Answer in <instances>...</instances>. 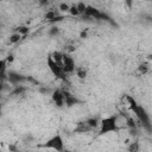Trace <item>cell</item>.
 Listing matches in <instances>:
<instances>
[{"instance_id":"6da1fadb","label":"cell","mask_w":152,"mask_h":152,"mask_svg":"<svg viewBox=\"0 0 152 152\" xmlns=\"http://www.w3.org/2000/svg\"><path fill=\"white\" fill-rule=\"evenodd\" d=\"M126 101L128 102L129 108L133 110V113H134L135 116L138 118L139 122L150 132V131H151V121H150V116H148V114L146 113L145 108H144L141 104H139V103L135 101V99H134L133 96H131V95H126Z\"/></svg>"},{"instance_id":"7a4b0ae2","label":"cell","mask_w":152,"mask_h":152,"mask_svg":"<svg viewBox=\"0 0 152 152\" xmlns=\"http://www.w3.org/2000/svg\"><path fill=\"white\" fill-rule=\"evenodd\" d=\"M114 132H119L116 126H115L114 114L109 115V116H106V118L100 120V125H99V134L100 135H104V134L114 133Z\"/></svg>"},{"instance_id":"3957f363","label":"cell","mask_w":152,"mask_h":152,"mask_svg":"<svg viewBox=\"0 0 152 152\" xmlns=\"http://www.w3.org/2000/svg\"><path fill=\"white\" fill-rule=\"evenodd\" d=\"M40 147H45V148H51L56 152H63L64 151V140L62 138L61 134H55L52 135L50 139H48L44 144L40 145Z\"/></svg>"},{"instance_id":"277c9868","label":"cell","mask_w":152,"mask_h":152,"mask_svg":"<svg viewBox=\"0 0 152 152\" xmlns=\"http://www.w3.org/2000/svg\"><path fill=\"white\" fill-rule=\"evenodd\" d=\"M84 14H86V17H88V18H93V19H97V20H108V21H110V19H109V17L106 14V13H103V12H101L100 10H97L96 7H94V6H87V10H86V12H84Z\"/></svg>"},{"instance_id":"5b68a950","label":"cell","mask_w":152,"mask_h":152,"mask_svg":"<svg viewBox=\"0 0 152 152\" xmlns=\"http://www.w3.org/2000/svg\"><path fill=\"white\" fill-rule=\"evenodd\" d=\"M48 66H49L50 71L53 74V76H56V78H59V80H63V81H65V78H66V75L64 74V71H63V68H62V66H59L57 63H55L50 56L48 57Z\"/></svg>"},{"instance_id":"8992f818","label":"cell","mask_w":152,"mask_h":152,"mask_svg":"<svg viewBox=\"0 0 152 152\" xmlns=\"http://www.w3.org/2000/svg\"><path fill=\"white\" fill-rule=\"evenodd\" d=\"M76 69V64L70 53H63V71L64 74H71Z\"/></svg>"},{"instance_id":"52a82bcc","label":"cell","mask_w":152,"mask_h":152,"mask_svg":"<svg viewBox=\"0 0 152 152\" xmlns=\"http://www.w3.org/2000/svg\"><path fill=\"white\" fill-rule=\"evenodd\" d=\"M24 81H26V76L17 72V71H8L7 72V82L10 84H12V87L19 86Z\"/></svg>"},{"instance_id":"ba28073f","label":"cell","mask_w":152,"mask_h":152,"mask_svg":"<svg viewBox=\"0 0 152 152\" xmlns=\"http://www.w3.org/2000/svg\"><path fill=\"white\" fill-rule=\"evenodd\" d=\"M62 93H63V97H64V106H66V107H72V106H75V104H77V103L81 102V101H80L75 95H72L70 91H68V90H62Z\"/></svg>"},{"instance_id":"9c48e42d","label":"cell","mask_w":152,"mask_h":152,"mask_svg":"<svg viewBox=\"0 0 152 152\" xmlns=\"http://www.w3.org/2000/svg\"><path fill=\"white\" fill-rule=\"evenodd\" d=\"M51 99L55 102V104L58 108H63L64 107V97H63V93L61 89H55L51 93Z\"/></svg>"},{"instance_id":"30bf717a","label":"cell","mask_w":152,"mask_h":152,"mask_svg":"<svg viewBox=\"0 0 152 152\" xmlns=\"http://www.w3.org/2000/svg\"><path fill=\"white\" fill-rule=\"evenodd\" d=\"M115 116V126L118 128V131H121L124 128H127L126 126V116L127 115H124V114H114Z\"/></svg>"},{"instance_id":"8fae6325","label":"cell","mask_w":152,"mask_h":152,"mask_svg":"<svg viewBox=\"0 0 152 152\" xmlns=\"http://www.w3.org/2000/svg\"><path fill=\"white\" fill-rule=\"evenodd\" d=\"M50 57L52 58V61L55 63H57L59 66L63 68V52H61V51H53Z\"/></svg>"},{"instance_id":"7c38bea8","label":"cell","mask_w":152,"mask_h":152,"mask_svg":"<svg viewBox=\"0 0 152 152\" xmlns=\"http://www.w3.org/2000/svg\"><path fill=\"white\" fill-rule=\"evenodd\" d=\"M90 131H91V128L86 124V121L78 122L76 128L74 129V132H76V133H87V132H90Z\"/></svg>"},{"instance_id":"4fadbf2b","label":"cell","mask_w":152,"mask_h":152,"mask_svg":"<svg viewBox=\"0 0 152 152\" xmlns=\"http://www.w3.org/2000/svg\"><path fill=\"white\" fill-rule=\"evenodd\" d=\"M128 152H140V142L138 140H133L127 145Z\"/></svg>"},{"instance_id":"5bb4252c","label":"cell","mask_w":152,"mask_h":152,"mask_svg":"<svg viewBox=\"0 0 152 152\" xmlns=\"http://www.w3.org/2000/svg\"><path fill=\"white\" fill-rule=\"evenodd\" d=\"M57 15H59V11L58 10H49L48 12L44 13V19L46 21H50L52 20L53 18H56Z\"/></svg>"},{"instance_id":"9a60e30c","label":"cell","mask_w":152,"mask_h":152,"mask_svg":"<svg viewBox=\"0 0 152 152\" xmlns=\"http://www.w3.org/2000/svg\"><path fill=\"white\" fill-rule=\"evenodd\" d=\"M25 91H26V87L19 84V86L13 87V89L11 90V95H13V96H18V95H23Z\"/></svg>"},{"instance_id":"2e32d148","label":"cell","mask_w":152,"mask_h":152,"mask_svg":"<svg viewBox=\"0 0 152 152\" xmlns=\"http://www.w3.org/2000/svg\"><path fill=\"white\" fill-rule=\"evenodd\" d=\"M86 124H87L91 129H95V128L99 127V125H100V120H99L97 118H88V119L86 120Z\"/></svg>"},{"instance_id":"e0dca14e","label":"cell","mask_w":152,"mask_h":152,"mask_svg":"<svg viewBox=\"0 0 152 152\" xmlns=\"http://www.w3.org/2000/svg\"><path fill=\"white\" fill-rule=\"evenodd\" d=\"M75 71H76V76H77L80 80H86V77H87V75H88V72H87L86 68L77 66V68L75 69Z\"/></svg>"},{"instance_id":"ac0fdd59","label":"cell","mask_w":152,"mask_h":152,"mask_svg":"<svg viewBox=\"0 0 152 152\" xmlns=\"http://www.w3.org/2000/svg\"><path fill=\"white\" fill-rule=\"evenodd\" d=\"M15 32H17V33H19L21 37H25V36L30 32V27H28V26H26V25H21V26H19V27H17V28H15Z\"/></svg>"},{"instance_id":"d6986e66","label":"cell","mask_w":152,"mask_h":152,"mask_svg":"<svg viewBox=\"0 0 152 152\" xmlns=\"http://www.w3.org/2000/svg\"><path fill=\"white\" fill-rule=\"evenodd\" d=\"M21 39H23V37H21L19 33L14 32V33H12V34L10 36L8 42H10V44H17V43H19Z\"/></svg>"},{"instance_id":"ffe728a7","label":"cell","mask_w":152,"mask_h":152,"mask_svg":"<svg viewBox=\"0 0 152 152\" xmlns=\"http://www.w3.org/2000/svg\"><path fill=\"white\" fill-rule=\"evenodd\" d=\"M75 6H76V8H77V11L80 12V14H84V12H86V10H87V4H84V2H77V4H75Z\"/></svg>"},{"instance_id":"44dd1931","label":"cell","mask_w":152,"mask_h":152,"mask_svg":"<svg viewBox=\"0 0 152 152\" xmlns=\"http://www.w3.org/2000/svg\"><path fill=\"white\" fill-rule=\"evenodd\" d=\"M69 8H70V5L66 4V2L58 4V11L59 12H69Z\"/></svg>"},{"instance_id":"7402d4cb","label":"cell","mask_w":152,"mask_h":152,"mask_svg":"<svg viewBox=\"0 0 152 152\" xmlns=\"http://www.w3.org/2000/svg\"><path fill=\"white\" fill-rule=\"evenodd\" d=\"M68 13H69L71 17H78V15H80V12L77 11L75 4H74V5H70V8H69V12H68Z\"/></svg>"},{"instance_id":"603a6c76","label":"cell","mask_w":152,"mask_h":152,"mask_svg":"<svg viewBox=\"0 0 152 152\" xmlns=\"http://www.w3.org/2000/svg\"><path fill=\"white\" fill-rule=\"evenodd\" d=\"M138 70H139V72H140L141 75H146V74L148 72V65L145 64V63H142V64H140V65L138 66Z\"/></svg>"},{"instance_id":"cb8c5ba5","label":"cell","mask_w":152,"mask_h":152,"mask_svg":"<svg viewBox=\"0 0 152 152\" xmlns=\"http://www.w3.org/2000/svg\"><path fill=\"white\" fill-rule=\"evenodd\" d=\"M58 32H59V28H58L57 26H52V27L49 30V36L55 37V36H57V34H58Z\"/></svg>"},{"instance_id":"d4e9b609","label":"cell","mask_w":152,"mask_h":152,"mask_svg":"<svg viewBox=\"0 0 152 152\" xmlns=\"http://www.w3.org/2000/svg\"><path fill=\"white\" fill-rule=\"evenodd\" d=\"M63 19H65V17H63V15H57L56 18H53L52 20H50L49 23H50V24H55V23H58V21H62Z\"/></svg>"},{"instance_id":"484cf974","label":"cell","mask_w":152,"mask_h":152,"mask_svg":"<svg viewBox=\"0 0 152 152\" xmlns=\"http://www.w3.org/2000/svg\"><path fill=\"white\" fill-rule=\"evenodd\" d=\"M80 38H82V39L88 38V28H83V30L80 32Z\"/></svg>"},{"instance_id":"4316f807","label":"cell","mask_w":152,"mask_h":152,"mask_svg":"<svg viewBox=\"0 0 152 152\" xmlns=\"http://www.w3.org/2000/svg\"><path fill=\"white\" fill-rule=\"evenodd\" d=\"M6 59V62H7V64L10 63H13V61H14V55H12V53H10V55H7V57L5 58Z\"/></svg>"},{"instance_id":"83f0119b","label":"cell","mask_w":152,"mask_h":152,"mask_svg":"<svg viewBox=\"0 0 152 152\" xmlns=\"http://www.w3.org/2000/svg\"><path fill=\"white\" fill-rule=\"evenodd\" d=\"M8 151L10 152H17V146L13 145V144H10L8 145Z\"/></svg>"},{"instance_id":"f1b7e54d","label":"cell","mask_w":152,"mask_h":152,"mask_svg":"<svg viewBox=\"0 0 152 152\" xmlns=\"http://www.w3.org/2000/svg\"><path fill=\"white\" fill-rule=\"evenodd\" d=\"M40 5H49V1H40Z\"/></svg>"},{"instance_id":"f546056e","label":"cell","mask_w":152,"mask_h":152,"mask_svg":"<svg viewBox=\"0 0 152 152\" xmlns=\"http://www.w3.org/2000/svg\"><path fill=\"white\" fill-rule=\"evenodd\" d=\"M126 5L131 7V6H132V1H126Z\"/></svg>"},{"instance_id":"4dcf8cb0","label":"cell","mask_w":152,"mask_h":152,"mask_svg":"<svg viewBox=\"0 0 152 152\" xmlns=\"http://www.w3.org/2000/svg\"><path fill=\"white\" fill-rule=\"evenodd\" d=\"M63 152H72V151H70V150H65V148H64V151H63Z\"/></svg>"}]
</instances>
